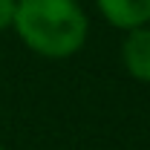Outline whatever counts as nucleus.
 <instances>
[{"label": "nucleus", "mask_w": 150, "mask_h": 150, "mask_svg": "<svg viewBox=\"0 0 150 150\" xmlns=\"http://www.w3.org/2000/svg\"><path fill=\"white\" fill-rule=\"evenodd\" d=\"M12 29L29 52L64 61L84 49L90 18L78 0H18Z\"/></svg>", "instance_id": "1"}, {"label": "nucleus", "mask_w": 150, "mask_h": 150, "mask_svg": "<svg viewBox=\"0 0 150 150\" xmlns=\"http://www.w3.org/2000/svg\"><path fill=\"white\" fill-rule=\"evenodd\" d=\"M121 64L130 78L150 84V23L127 29L121 40Z\"/></svg>", "instance_id": "2"}, {"label": "nucleus", "mask_w": 150, "mask_h": 150, "mask_svg": "<svg viewBox=\"0 0 150 150\" xmlns=\"http://www.w3.org/2000/svg\"><path fill=\"white\" fill-rule=\"evenodd\" d=\"M101 18L115 29H136L150 23V0H95Z\"/></svg>", "instance_id": "3"}, {"label": "nucleus", "mask_w": 150, "mask_h": 150, "mask_svg": "<svg viewBox=\"0 0 150 150\" xmlns=\"http://www.w3.org/2000/svg\"><path fill=\"white\" fill-rule=\"evenodd\" d=\"M15 6H18V0H0V35H3L6 29H12Z\"/></svg>", "instance_id": "4"}, {"label": "nucleus", "mask_w": 150, "mask_h": 150, "mask_svg": "<svg viewBox=\"0 0 150 150\" xmlns=\"http://www.w3.org/2000/svg\"><path fill=\"white\" fill-rule=\"evenodd\" d=\"M0 150H9V147H3V144H0Z\"/></svg>", "instance_id": "5"}]
</instances>
